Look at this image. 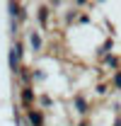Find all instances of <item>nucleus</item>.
Here are the masks:
<instances>
[{"instance_id": "f257e3e1", "label": "nucleus", "mask_w": 121, "mask_h": 126, "mask_svg": "<svg viewBox=\"0 0 121 126\" xmlns=\"http://www.w3.org/2000/svg\"><path fill=\"white\" fill-rule=\"evenodd\" d=\"M22 56H24V44L22 41H15L10 46V58H7L12 75H19V70H22Z\"/></svg>"}, {"instance_id": "f03ea898", "label": "nucleus", "mask_w": 121, "mask_h": 126, "mask_svg": "<svg viewBox=\"0 0 121 126\" xmlns=\"http://www.w3.org/2000/svg\"><path fill=\"white\" fill-rule=\"evenodd\" d=\"M19 99H22V107H24V111H27V109L34 107V102H36L39 97H36V92H34L31 85H22V90H19Z\"/></svg>"}, {"instance_id": "7ed1b4c3", "label": "nucleus", "mask_w": 121, "mask_h": 126, "mask_svg": "<svg viewBox=\"0 0 121 126\" xmlns=\"http://www.w3.org/2000/svg\"><path fill=\"white\" fill-rule=\"evenodd\" d=\"M73 109H75L80 116H87V114H90V102H87V97L82 92L73 94Z\"/></svg>"}, {"instance_id": "20e7f679", "label": "nucleus", "mask_w": 121, "mask_h": 126, "mask_svg": "<svg viewBox=\"0 0 121 126\" xmlns=\"http://www.w3.org/2000/svg\"><path fill=\"white\" fill-rule=\"evenodd\" d=\"M7 12H10V19H17V22L27 19V12H24L22 2H7Z\"/></svg>"}, {"instance_id": "39448f33", "label": "nucleus", "mask_w": 121, "mask_h": 126, "mask_svg": "<svg viewBox=\"0 0 121 126\" xmlns=\"http://www.w3.org/2000/svg\"><path fill=\"white\" fill-rule=\"evenodd\" d=\"M27 39H29V46L34 53H41L44 51V39H41V32H36V29H31L29 34H27Z\"/></svg>"}, {"instance_id": "423d86ee", "label": "nucleus", "mask_w": 121, "mask_h": 126, "mask_svg": "<svg viewBox=\"0 0 121 126\" xmlns=\"http://www.w3.org/2000/svg\"><path fill=\"white\" fill-rule=\"evenodd\" d=\"M27 121H29V126H46V121H44V111L36 109V107L27 109Z\"/></svg>"}, {"instance_id": "0eeeda50", "label": "nucleus", "mask_w": 121, "mask_h": 126, "mask_svg": "<svg viewBox=\"0 0 121 126\" xmlns=\"http://www.w3.org/2000/svg\"><path fill=\"white\" fill-rule=\"evenodd\" d=\"M48 17H51V7H48V5H39V7H36V19H39V24H41V27H48Z\"/></svg>"}, {"instance_id": "6e6552de", "label": "nucleus", "mask_w": 121, "mask_h": 126, "mask_svg": "<svg viewBox=\"0 0 121 126\" xmlns=\"http://www.w3.org/2000/svg\"><path fill=\"white\" fill-rule=\"evenodd\" d=\"M111 48H114V39L109 36V39H104V44L97 48V56H99V58H106V56L111 53Z\"/></svg>"}, {"instance_id": "1a4fd4ad", "label": "nucleus", "mask_w": 121, "mask_h": 126, "mask_svg": "<svg viewBox=\"0 0 121 126\" xmlns=\"http://www.w3.org/2000/svg\"><path fill=\"white\" fill-rule=\"evenodd\" d=\"M102 63H104L106 68H114V73L121 70V58H119V56H114V53H109L106 58H102Z\"/></svg>"}, {"instance_id": "9d476101", "label": "nucleus", "mask_w": 121, "mask_h": 126, "mask_svg": "<svg viewBox=\"0 0 121 126\" xmlns=\"http://www.w3.org/2000/svg\"><path fill=\"white\" fill-rule=\"evenodd\" d=\"M109 87H111V90H116V92H121V70L111 73V80H109Z\"/></svg>"}, {"instance_id": "9b49d317", "label": "nucleus", "mask_w": 121, "mask_h": 126, "mask_svg": "<svg viewBox=\"0 0 121 126\" xmlns=\"http://www.w3.org/2000/svg\"><path fill=\"white\" fill-rule=\"evenodd\" d=\"M17 78L22 80V82H24V85H29L31 80H34V75H31V70H29V68H22V70H19V75H17Z\"/></svg>"}, {"instance_id": "f8f14e48", "label": "nucleus", "mask_w": 121, "mask_h": 126, "mask_svg": "<svg viewBox=\"0 0 121 126\" xmlns=\"http://www.w3.org/2000/svg\"><path fill=\"white\" fill-rule=\"evenodd\" d=\"M75 19H80V15H77L75 7H73V10H68V12H65V24H73Z\"/></svg>"}, {"instance_id": "ddd939ff", "label": "nucleus", "mask_w": 121, "mask_h": 126, "mask_svg": "<svg viewBox=\"0 0 121 126\" xmlns=\"http://www.w3.org/2000/svg\"><path fill=\"white\" fill-rule=\"evenodd\" d=\"M31 75H34V82H44V80H46V73L41 70V68H34Z\"/></svg>"}, {"instance_id": "4468645a", "label": "nucleus", "mask_w": 121, "mask_h": 126, "mask_svg": "<svg viewBox=\"0 0 121 126\" xmlns=\"http://www.w3.org/2000/svg\"><path fill=\"white\" fill-rule=\"evenodd\" d=\"M39 104H41V107H51V104H53V99H51L48 94H41V97H39Z\"/></svg>"}, {"instance_id": "2eb2a0df", "label": "nucleus", "mask_w": 121, "mask_h": 126, "mask_svg": "<svg viewBox=\"0 0 121 126\" xmlns=\"http://www.w3.org/2000/svg\"><path fill=\"white\" fill-rule=\"evenodd\" d=\"M17 29H19V22H17V19H10V34H12V36L17 34Z\"/></svg>"}, {"instance_id": "dca6fc26", "label": "nucleus", "mask_w": 121, "mask_h": 126, "mask_svg": "<svg viewBox=\"0 0 121 126\" xmlns=\"http://www.w3.org/2000/svg\"><path fill=\"white\" fill-rule=\"evenodd\" d=\"M97 94H106V85L102 82V85H97Z\"/></svg>"}, {"instance_id": "f3484780", "label": "nucleus", "mask_w": 121, "mask_h": 126, "mask_svg": "<svg viewBox=\"0 0 121 126\" xmlns=\"http://www.w3.org/2000/svg\"><path fill=\"white\" fill-rule=\"evenodd\" d=\"M111 126H121V116H116V119H114V124Z\"/></svg>"}, {"instance_id": "a211bd4d", "label": "nucleus", "mask_w": 121, "mask_h": 126, "mask_svg": "<svg viewBox=\"0 0 121 126\" xmlns=\"http://www.w3.org/2000/svg\"><path fill=\"white\" fill-rule=\"evenodd\" d=\"M77 126H90V121H87V119H82V121H80Z\"/></svg>"}]
</instances>
